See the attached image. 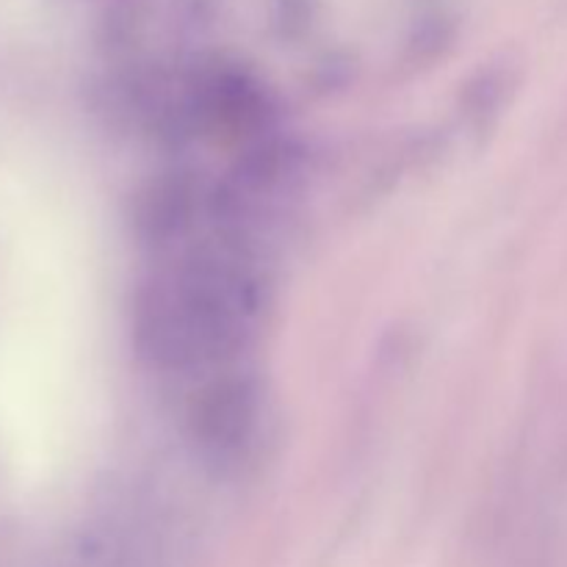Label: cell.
<instances>
[{
    "label": "cell",
    "instance_id": "obj_1",
    "mask_svg": "<svg viewBox=\"0 0 567 567\" xmlns=\"http://www.w3.org/2000/svg\"><path fill=\"white\" fill-rule=\"evenodd\" d=\"M255 286L238 266L199 258L138 299L136 341L155 365L186 369L236 352L255 319Z\"/></svg>",
    "mask_w": 567,
    "mask_h": 567
},
{
    "label": "cell",
    "instance_id": "obj_2",
    "mask_svg": "<svg viewBox=\"0 0 567 567\" xmlns=\"http://www.w3.org/2000/svg\"><path fill=\"white\" fill-rule=\"evenodd\" d=\"M258 413V396L249 380L227 377L214 382L194 410V435L210 452H233L249 437Z\"/></svg>",
    "mask_w": 567,
    "mask_h": 567
}]
</instances>
